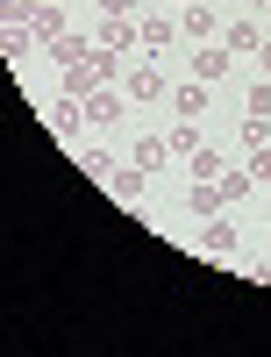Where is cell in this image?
<instances>
[{
	"instance_id": "obj_1",
	"label": "cell",
	"mask_w": 271,
	"mask_h": 357,
	"mask_svg": "<svg viewBox=\"0 0 271 357\" xmlns=\"http://www.w3.org/2000/svg\"><path fill=\"white\" fill-rule=\"evenodd\" d=\"M93 50H114V57L143 50V22H129V15H100V29H93Z\"/></svg>"
},
{
	"instance_id": "obj_2",
	"label": "cell",
	"mask_w": 271,
	"mask_h": 357,
	"mask_svg": "<svg viewBox=\"0 0 271 357\" xmlns=\"http://www.w3.org/2000/svg\"><path fill=\"white\" fill-rule=\"evenodd\" d=\"M43 122H50L57 136H65V143H72V136L86 129V100H72V93H57V100H50V114H43Z\"/></svg>"
},
{
	"instance_id": "obj_3",
	"label": "cell",
	"mask_w": 271,
	"mask_h": 357,
	"mask_svg": "<svg viewBox=\"0 0 271 357\" xmlns=\"http://www.w3.org/2000/svg\"><path fill=\"white\" fill-rule=\"evenodd\" d=\"M264 36H271L264 22H229V36H222V43H229V57H250V50H264Z\"/></svg>"
},
{
	"instance_id": "obj_4",
	"label": "cell",
	"mask_w": 271,
	"mask_h": 357,
	"mask_svg": "<svg viewBox=\"0 0 271 357\" xmlns=\"http://www.w3.org/2000/svg\"><path fill=\"white\" fill-rule=\"evenodd\" d=\"M50 57H57V65H93V36H79V29H65V36L50 43Z\"/></svg>"
},
{
	"instance_id": "obj_5",
	"label": "cell",
	"mask_w": 271,
	"mask_h": 357,
	"mask_svg": "<svg viewBox=\"0 0 271 357\" xmlns=\"http://www.w3.org/2000/svg\"><path fill=\"white\" fill-rule=\"evenodd\" d=\"M186 200H193V215H207V222H215L222 207H229V193H222V178H193V193H186Z\"/></svg>"
},
{
	"instance_id": "obj_6",
	"label": "cell",
	"mask_w": 271,
	"mask_h": 357,
	"mask_svg": "<svg viewBox=\"0 0 271 357\" xmlns=\"http://www.w3.org/2000/svg\"><path fill=\"white\" fill-rule=\"evenodd\" d=\"M193 79H200V86H215V79H229V43H207V50L193 57Z\"/></svg>"
},
{
	"instance_id": "obj_7",
	"label": "cell",
	"mask_w": 271,
	"mask_h": 357,
	"mask_svg": "<svg viewBox=\"0 0 271 357\" xmlns=\"http://www.w3.org/2000/svg\"><path fill=\"white\" fill-rule=\"evenodd\" d=\"M122 93H129V100H157V93H164V72H157V65H136V72L122 79Z\"/></svg>"
},
{
	"instance_id": "obj_8",
	"label": "cell",
	"mask_w": 271,
	"mask_h": 357,
	"mask_svg": "<svg viewBox=\"0 0 271 357\" xmlns=\"http://www.w3.org/2000/svg\"><path fill=\"white\" fill-rule=\"evenodd\" d=\"M57 72H65V93H72V100L100 93V72H93V65H57Z\"/></svg>"
},
{
	"instance_id": "obj_9",
	"label": "cell",
	"mask_w": 271,
	"mask_h": 357,
	"mask_svg": "<svg viewBox=\"0 0 271 357\" xmlns=\"http://www.w3.org/2000/svg\"><path fill=\"white\" fill-rule=\"evenodd\" d=\"M207 257H222V264L235 257V222L229 215H215V229H207Z\"/></svg>"
},
{
	"instance_id": "obj_10",
	"label": "cell",
	"mask_w": 271,
	"mask_h": 357,
	"mask_svg": "<svg viewBox=\"0 0 271 357\" xmlns=\"http://www.w3.org/2000/svg\"><path fill=\"white\" fill-rule=\"evenodd\" d=\"M114 114H122V93H114V86L86 93V122H114Z\"/></svg>"
},
{
	"instance_id": "obj_11",
	"label": "cell",
	"mask_w": 271,
	"mask_h": 357,
	"mask_svg": "<svg viewBox=\"0 0 271 357\" xmlns=\"http://www.w3.org/2000/svg\"><path fill=\"white\" fill-rule=\"evenodd\" d=\"M178 29H186V36H215V8H178Z\"/></svg>"
},
{
	"instance_id": "obj_12",
	"label": "cell",
	"mask_w": 271,
	"mask_h": 357,
	"mask_svg": "<svg viewBox=\"0 0 271 357\" xmlns=\"http://www.w3.org/2000/svg\"><path fill=\"white\" fill-rule=\"evenodd\" d=\"M164 158H171V136H143V143H136V165H143V172H157Z\"/></svg>"
},
{
	"instance_id": "obj_13",
	"label": "cell",
	"mask_w": 271,
	"mask_h": 357,
	"mask_svg": "<svg viewBox=\"0 0 271 357\" xmlns=\"http://www.w3.org/2000/svg\"><path fill=\"white\" fill-rule=\"evenodd\" d=\"M29 29H36V43L50 50L57 36H65V15H57V8H36V22H29Z\"/></svg>"
},
{
	"instance_id": "obj_14",
	"label": "cell",
	"mask_w": 271,
	"mask_h": 357,
	"mask_svg": "<svg viewBox=\"0 0 271 357\" xmlns=\"http://www.w3.org/2000/svg\"><path fill=\"white\" fill-rule=\"evenodd\" d=\"M200 151H207L200 129H193V122H178V129H171V158H200Z\"/></svg>"
},
{
	"instance_id": "obj_15",
	"label": "cell",
	"mask_w": 271,
	"mask_h": 357,
	"mask_svg": "<svg viewBox=\"0 0 271 357\" xmlns=\"http://www.w3.org/2000/svg\"><path fill=\"white\" fill-rule=\"evenodd\" d=\"M107 193H114V200H143V165H136V172H114Z\"/></svg>"
},
{
	"instance_id": "obj_16",
	"label": "cell",
	"mask_w": 271,
	"mask_h": 357,
	"mask_svg": "<svg viewBox=\"0 0 271 357\" xmlns=\"http://www.w3.org/2000/svg\"><path fill=\"white\" fill-rule=\"evenodd\" d=\"M193 178H229V158H222V151H200V158H193Z\"/></svg>"
},
{
	"instance_id": "obj_17",
	"label": "cell",
	"mask_w": 271,
	"mask_h": 357,
	"mask_svg": "<svg viewBox=\"0 0 271 357\" xmlns=\"http://www.w3.org/2000/svg\"><path fill=\"white\" fill-rule=\"evenodd\" d=\"M164 43H171V22L150 15V22H143V50H164Z\"/></svg>"
},
{
	"instance_id": "obj_18",
	"label": "cell",
	"mask_w": 271,
	"mask_h": 357,
	"mask_svg": "<svg viewBox=\"0 0 271 357\" xmlns=\"http://www.w3.org/2000/svg\"><path fill=\"white\" fill-rule=\"evenodd\" d=\"M0 50H8V57H29V50H36V29H8V36H0Z\"/></svg>"
},
{
	"instance_id": "obj_19",
	"label": "cell",
	"mask_w": 271,
	"mask_h": 357,
	"mask_svg": "<svg viewBox=\"0 0 271 357\" xmlns=\"http://www.w3.org/2000/svg\"><path fill=\"white\" fill-rule=\"evenodd\" d=\"M178 114H207V86H200V79L178 86Z\"/></svg>"
},
{
	"instance_id": "obj_20",
	"label": "cell",
	"mask_w": 271,
	"mask_h": 357,
	"mask_svg": "<svg viewBox=\"0 0 271 357\" xmlns=\"http://www.w3.org/2000/svg\"><path fill=\"white\" fill-rule=\"evenodd\" d=\"M250 186H257V178H250V165H243V172H235V165H229V178H222V193H229V200H243Z\"/></svg>"
},
{
	"instance_id": "obj_21",
	"label": "cell",
	"mask_w": 271,
	"mask_h": 357,
	"mask_svg": "<svg viewBox=\"0 0 271 357\" xmlns=\"http://www.w3.org/2000/svg\"><path fill=\"white\" fill-rule=\"evenodd\" d=\"M86 172H93V178H114V172H122V165H114L107 151H86Z\"/></svg>"
},
{
	"instance_id": "obj_22",
	"label": "cell",
	"mask_w": 271,
	"mask_h": 357,
	"mask_svg": "<svg viewBox=\"0 0 271 357\" xmlns=\"http://www.w3.org/2000/svg\"><path fill=\"white\" fill-rule=\"evenodd\" d=\"M250 178H257V186H271V143H264V151H250Z\"/></svg>"
},
{
	"instance_id": "obj_23",
	"label": "cell",
	"mask_w": 271,
	"mask_h": 357,
	"mask_svg": "<svg viewBox=\"0 0 271 357\" xmlns=\"http://www.w3.org/2000/svg\"><path fill=\"white\" fill-rule=\"evenodd\" d=\"M250 114H271V79H264V86H250Z\"/></svg>"
},
{
	"instance_id": "obj_24",
	"label": "cell",
	"mask_w": 271,
	"mask_h": 357,
	"mask_svg": "<svg viewBox=\"0 0 271 357\" xmlns=\"http://www.w3.org/2000/svg\"><path fill=\"white\" fill-rule=\"evenodd\" d=\"M257 57H264V72H271V36H264V50H257Z\"/></svg>"
},
{
	"instance_id": "obj_25",
	"label": "cell",
	"mask_w": 271,
	"mask_h": 357,
	"mask_svg": "<svg viewBox=\"0 0 271 357\" xmlns=\"http://www.w3.org/2000/svg\"><path fill=\"white\" fill-rule=\"evenodd\" d=\"M243 8H271V0H243Z\"/></svg>"
},
{
	"instance_id": "obj_26",
	"label": "cell",
	"mask_w": 271,
	"mask_h": 357,
	"mask_svg": "<svg viewBox=\"0 0 271 357\" xmlns=\"http://www.w3.org/2000/svg\"><path fill=\"white\" fill-rule=\"evenodd\" d=\"M171 8H193V0H171Z\"/></svg>"
},
{
	"instance_id": "obj_27",
	"label": "cell",
	"mask_w": 271,
	"mask_h": 357,
	"mask_svg": "<svg viewBox=\"0 0 271 357\" xmlns=\"http://www.w3.org/2000/svg\"><path fill=\"white\" fill-rule=\"evenodd\" d=\"M264 29H271V8H264Z\"/></svg>"
},
{
	"instance_id": "obj_28",
	"label": "cell",
	"mask_w": 271,
	"mask_h": 357,
	"mask_svg": "<svg viewBox=\"0 0 271 357\" xmlns=\"http://www.w3.org/2000/svg\"><path fill=\"white\" fill-rule=\"evenodd\" d=\"M264 200H271V186H264Z\"/></svg>"
}]
</instances>
